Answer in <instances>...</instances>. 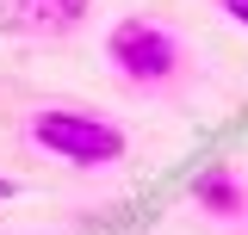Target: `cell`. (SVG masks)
Segmentation results:
<instances>
[{"mask_svg":"<svg viewBox=\"0 0 248 235\" xmlns=\"http://www.w3.org/2000/svg\"><path fill=\"white\" fill-rule=\"evenodd\" d=\"M31 143H44L68 167H112L124 161V130L99 112H75V105H50L31 118Z\"/></svg>","mask_w":248,"mask_h":235,"instance_id":"1","label":"cell"},{"mask_svg":"<svg viewBox=\"0 0 248 235\" xmlns=\"http://www.w3.org/2000/svg\"><path fill=\"white\" fill-rule=\"evenodd\" d=\"M106 62L118 68L124 81H137V87H161V81L180 74V44H174L168 25L130 13V19H118L106 31Z\"/></svg>","mask_w":248,"mask_h":235,"instance_id":"2","label":"cell"},{"mask_svg":"<svg viewBox=\"0 0 248 235\" xmlns=\"http://www.w3.org/2000/svg\"><path fill=\"white\" fill-rule=\"evenodd\" d=\"M93 0H0V31L13 37H68L81 31Z\"/></svg>","mask_w":248,"mask_h":235,"instance_id":"3","label":"cell"},{"mask_svg":"<svg viewBox=\"0 0 248 235\" xmlns=\"http://www.w3.org/2000/svg\"><path fill=\"white\" fill-rule=\"evenodd\" d=\"M192 205L211 210V217H242L248 198H242V179H236V167H223V161L199 167V174H192Z\"/></svg>","mask_w":248,"mask_h":235,"instance_id":"4","label":"cell"},{"mask_svg":"<svg viewBox=\"0 0 248 235\" xmlns=\"http://www.w3.org/2000/svg\"><path fill=\"white\" fill-rule=\"evenodd\" d=\"M217 13H230V19L248 31V0H217Z\"/></svg>","mask_w":248,"mask_h":235,"instance_id":"5","label":"cell"},{"mask_svg":"<svg viewBox=\"0 0 248 235\" xmlns=\"http://www.w3.org/2000/svg\"><path fill=\"white\" fill-rule=\"evenodd\" d=\"M0 198H13V179H6V174H0Z\"/></svg>","mask_w":248,"mask_h":235,"instance_id":"6","label":"cell"}]
</instances>
